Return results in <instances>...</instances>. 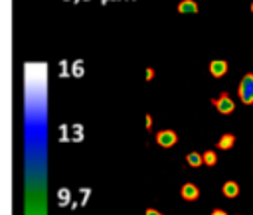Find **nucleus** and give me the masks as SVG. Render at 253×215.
<instances>
[{
    "instance_id": "nucleus-15",
    "label": "nucleus",
    "mask_w": 253,
    "mask_h": 215,
    "mask_svg": "<svg viewBox=\"0 0 253 215\" xmlns=\"http://www.w3.org/2000/svg\"><path fill=\"white\" fill-rule=\"evenodd\" d=\"M210 215H227V211H225V209H219V207H217V209H213V211H211Z\"/></svg>"
},
{
    "instance_id": "nucleus-14",
    "label": "nucleus",
    "mask_w": 253,
    "mask_h": 215,
    "mask_svg": "<svg viewBox=\"0 0 253 215\" xmlns=\"http://www.w3.org/2000/svg\"><path fill=\"white\" fill-rule=\"evenodd\" d=\"M144 124H146V130H152V116L150 114L144 116Z\"/></svg>"
},
{
    "instance_id": "nucleus-17",
    "label": "nucleus",
    "mask_w": 253,
    "mask_h": 215,
    "mask_svg": "<svg viewBox=\"0 0 253 215\" xmlns=\"http://www.w3.org/2000/svg\"><path fill=\"white\" fill-rule=\"evenodd\" d=\"M235 215H239V213H235Z\"/></svg>"
},
{
    "instance_id": "nucleus-5",
    "label": "nucleus",
    "mask_w": 253,
    "mask_h": 215,
    "mask_svg": "<svg viewBox=\"0 0 253 215\" xmlns=\"http://www.w3.org/2000/svg\"><path fill=\"white\" fill-rule=\"evenodd\" d=\"M208 69H210V75L211 77H223L227 73V69H229V63L225 59H211L210 65H208Z\"/></svg>"
},
{
    "instance_id": "nucleus-6",
    "label": "nucleus",
    "mask_w": 253,
    "mask_h": 215,
    "mask_svg": "<svg viewBox=\"0 0 253 215\" xmlns=\"http://www.w3.org/2000/svg\"><path fill=\"white\" fill-rule=\"evenodd\" d=\"M180 195H182V199H186V201H196V199L200 197V187H198L196 183H192V181H186V183L182 185V189H180Z\"/></svg>"
},
{
    "instance_id": "nucleus-16",
    "label": "nucleus",
    "mask_w": 253,
    "mask_h": 215,
    "mask_svg": "<svg viewBox=\"0 0 253 215\" xmlns=\"http://www.w3.org/2000/svg\"><path fill=\"white\" fill-rule=\"evenodd\" d=\"M249 10H251V12H253V2H251V6H249Z\"/></svg>"
},
{
    "instance_id": "nucleus-3",
    "label": "nucleus",
    "mask_w": 253,
    "mask_h": 215,
    "mask_svg": "<svg viewBox=\"0 0 253 215\" xmlns=\"http://www.w3.org/2000/svg\"><path fill=\"white\" fill-rule=\"evenodd\" d=\"M154 140H156V144H158L160 148H172V146L178 144V134H176L172 128H162V130L156 132Z\"/></svg>"
},
{
    "instance_id": "nucleus-11",
    "label": "nucleus",
    "mask_w": 253,
    "mask_h": 215,
    "mask_svg": "<svg viewBox=\"0 0 253 215\" xmlns=\"http://www.w3.org/2000/svg\"><path fill=\"white\" fill-rule=\"evenodd\" d=\"M202 156H204L206 166H215L217 164V152L215 150H206V152H202Z\"/></svg>"
},
{
    "instance_id": "nucleus-10",
    "label": "nucleus",
    "mask_w": 253,
    "mask_h": 215,
    "mask_svg": "<svg viewBox=\"0 0 253 215\" xmlns=\"http://www.w3.org/2000/svg\"><path fill=\"white\" fill-rule=\"evenodd\" d=\"M186 164L192 166V168H198V166L204 164V156L200 152H188L186 154Z\"/></svg>"
},
{
    "instance_id": "nucleus-4",
    "label": "nucleus",
    "mask_w": 253,
    "mask_h": 215,
    "mask_svg": "<svg viewBox=\"0 0 253 215\" xmlns=\"http://www.w3.org/2000/svg\"><path fill=\"white\" fill-rule=\"evenodd\" d=\"M26 215H47L43 193H40V195L32 193V201H28V205H26Z\"/></svg>"
},
{
    "instance_id": "nucleus-13",
    "label": "nucleus",
    "mask_w": 253,
    "mask_h": 215,
    "mask_svg": "<svg viewBox=\"0 0 253 215\" xmlns=\"http://www.w3.org/2000/svg\"><path fill=\"white\" fill-rule=\"evenodd\" d=\"M144 77H146V81H152V79H154V69H152V67H146Z\"/></svg>"
},
{
    "instance_id": "nucleus-12",
    "label": "nucleus",
    "mask_w": 253,
    "mask_h": 215,
    "mask_svg": "<svg viewBox=\"0 0 253 215\" xmlns=\"http://www.w3.org/2000/svg\"><path fill=\"white\" fill-rule=\"evenodd\" d=\"M144 215H164V213H162V211H158L156 207H146Z\"/></svg>"
},
{
    "instance_id": "nucleus-7",
    "label": "nucleus",
    "mask_w": 253,
    "mask_h": 215,
    "mask_svg": "<svg viewBox=\"0 0 253 215\" xmlns=\"http://www.w3.org/2000/svg\"><path fill=\"white\" fill-rule=\"evenodd\" d=\"M221 193H223L225 197H229V199L237 197V195H239V183L233 181V179H227V181L221 185Z\"/></svg>"
},
{
    "instance_id": "nucleus-2",
    "label": "nucleus",
    "mask_w": 253,
    "mask_h": 215,
    "mask_svg": "<svg viewBox=\"0 0 253 215\" xmlns=\"http://www.w3.org/2000/svg\"><path fill=\"white\" fill-rule=\"evenodd\" d=\"M211 105L215 107V110L219 114H231L233 108H235V103H233V99L227 93H221L219 97H213L211 99Z\"/></svg>"
},
{
    "instance_id": "nucleus-9",
    "label": "nucleus",
    "mask_w": 253,
    "mask_h": 215,
    "mask_svg": "<svg viewBox=\"0 0 253 215\" xmlns=\"http://www.w3.org/2000/svg\"><path fill=\"white\" fill-rule=\"evenodd\" d=\"M198 2L196 0H180L178 4V12L180 14H198Z\"/></svg>"
},
{
    "instance_id": "nucleus-1",
    "label": "nucleus",
    "mask_w": 253,
    "mask_h": 215,
    "mask_svg": "<svg viewBox=\"0 0 253 215\" xmlns=\"http://www.w3.org/2000/svg\"><path fill=\"white\" fill-rule=\"evenodd\" d=\"M239 101L243 105H253V73H245L239 81Z\"/></svg>"
},
{
    "instance_id": "nucleus-8",
    "label": "nucleus",
    "mask_w": 253,
    "mask_h": 215,
    "mask_svg": "<svg viewBox=\"0 0 253 215\" xmlns=\"http://www.w3.org/2000/svg\"><path fill=\"white\" fill-rule=\"evenodd\" d=\"M233 144H235V134L233 132H225V134L219 136V140H217L215 146L219 150H229V148H233Z\"/></svg>"
}]
</instances>
